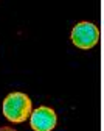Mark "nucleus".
Masks as SVG:
<instances>
[{
    "mask_svg": "<svg viewBox=\"0 0 104 131\" xmlns=\"http://www.w3.org/2000/svg\"><path fill=\"white\" fill-rule=\"evenodd\" d=\"M72 42L82 50H89L95 47L99 41V30L90 22H79L72 30Z\"/></svg>",
    "mask_w": 104,
    "mask_h": 131,
    "instance_id": "2",
    "label": "nucleus"
},
{
    "mask_svg": "<svg viewBox=\"0 0 104 131\" xmlns=\"http://www.w3.org/2000/svg\"><path fill=\"white\" fill-rule=\"evenodd\" d=\"M56 112L48 106H41L30 114V123L34 131H51L56 126Z\"/></svg>",
    "mask_w": 104,
    "mask_h": 131,
    "instance_id": "3",
    "label": "nucleus"
},
{
    "mask_svg": "<svg viewBox=\"0 0 104 131\" xmlns=\"http://www.w3.org/2000/svg\"><path fill=\"white\" fill-rule=\"evenodd\" d=\"M0 131H16V129L11 128V126H2V128H0Z\"/></svg>",
    "mask_w": 104,
    "mask_h": 131,
    "instance_id": "4",
    "label": "nucleus"
},
{
    "mask_svg": "<svg viewBox=\"0 0 104 131\" xmlns=\"http://www.w3.org/2000/svg\"><path fill=\"white\" fill-rule=\"evenodd\" d=\"M3 116L11 123H22L31 114V100L27 94L12 92L3 100Z\"/></svg>",
    "mask_w": 104,
    "mask_h": 131,
    "instance_id": "1",
    "label": "nucleus"
}]
</instances>
